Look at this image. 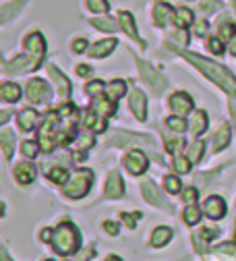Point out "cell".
<instances>
[{"label":"cell","mask_w":236,"mask_h":261,"mask_svg":"<svg viewBox=\"0 0 236 261\" xmlns=\"http://www.w3.org/2000/svg\"><path fill=\"white\" fill-rule=\"evenodd\" d=\"M228 50H230V54H234V56H236V36L230 40V44H228Z\"/></svg>","instance_id":"cell-55"},{"label":"cell","mask_w":236,"mask_h":261,"mask_svg":"<svg viewBox=\"0 0 236 261\" xmlns=\"http://www.w3.org/2000/svg\"><path fill=\"white\" fill-rule=\"evenodd\" d=\"M89 257H91V251H89V253H87V255H85V257H81V259H79V261H87V259H89Z\"/></svg>","instance_id":"cell-60"},{"label":"cell","mask_w":236,"mask_h":261,"mask_svg":"<svg viewBox=\"0 0 236 261\" xmlns=\"http://www.w3.org/2000/svg\"><path fill=\"white\" fill-rule=\"evenodd\" d=\"M203 210H205L207 218H212V220H222L226 216V203H224L222 197H218V195H212V197L205 199Z\"/></svg>","instance_id":"cell-14"},{"label":"cell","mask_w":236,"mask_h":261,"mask_svg":"<svg viewBox=\"0 0 236 261\" xmlns=\"http://www.w3.org/2000/svg\"><path fill=\"white\" fill-rule=\"evenodd\" d=\"M174 23H176V27L178 29H185V27H189L191 23H193V13L189 11V9H176L174 11V19H172Z\"/></svg>","instance_id":"cell-25"},{"label":"cell","mask_w":236,"mask_h":261,"mask_svg":"<svg viewBox=\"0 0 236 261\" xmlns=\"http://www.w3.org/2000/svg\"><path fill=\"white\" fill-rule=\"evenodd\" d=\"M106 261H122V259L116 257V255H110V257H106Z\"/></svg>","instance_id":"cell-59"},{"label":"cell","mask_w":236,"mask_h":261,"mask_svg":"<svg viewBox=\"0 0 236 261\" xmlns=\"http://www.w3.org/2000/svg\"><path fill=\"white\" fill-rule=\"evenodd\" d=\"M170 17L174 19V13H172L170 5H166V3H158V5L153 7V21H155V25L166 27V23L170 21Z\"/></svg>","instance_id":"cell-18"},{"label":"cell","mask_w":236,"mask_h":261,"mask_svg":"<svg viewBox=\"0 0 236 261\" xmlns=\"http://www.w3.org/2000/svg\"><path fill=\"white\" fill-rule=\"evenodd\" d=\"M164 187H166L168 193H180V189H182V185H180V180L176 176H166L164 178Z\"/></svg>","instance_id":"cell-38"},{"label":"cell","mask_w":236,"mask_h":261,"mask_svg":"<svg viewBox=\"0 0 236 261\" xmlns=\"http://www.w3.org/2000/svg\"><path fill=\"white\" fill-rule=\"evenodd\" d=\"M0 145H3L5 158L11 160V155H13V145H15V135L11 133V130H3V133H0Z\"/></svg>","instance_id":"cell-26"},{"label":"cell","mask_w":236,"mask_h":261,"mask_svg":"<svg viewBox=\"0 0 236 261\" xmlns=\"http://www.w3.org/2000/svg\"><path fill=\"white\" fill-rule=\"evenodd\" d=\"M52 237H54V230H52V228H44L42 234H40V239H42L44 243H50V241H52Z\"/></svg>","instance_id":"cell-52"},{"label":"cell","mask_w":236,"mask_h":261,"mask_svg":"<svg viewBox=\"0 0 236 261\" xmlns=\"http://www.w3.org/2000/svg\"><path fill=\"white\" fill-rule=\"evenodd\" d=\"M48 75L54 79V83H56V87H58V95H60V100H69V95H71V83H69V79H66V75H62L56 67H48Z\"/></svg>","instance_id":"cell-13"},{"label":"cell","mask_w":236,"mask_h":261,"mask_svg":"<svg viewBox=\"0 0 236 261\" xmlns=\"http://www.w3.org/2000/svg\"><path fill=\"white\" fill-rule=\"evenodd\" d=\"M220 36L226 38V40H232V38L236 36V25H232V23H224V25H220Z\"/></svg>","instance_id":"cell-42"},{"label":"cell","mask_w":236,"mask_h":261,"mask_svg":"<svg viewBox=\"0 0 236 261\" xmlns=\"http://www.w3.org/2000/svg\"><path fill=\"white\" fill-rule=\"evenodd\" d=\"M128 106L135 114V118L137 120H145L147 118V100H145V93L141 89L135 87L128 95Z\"/></svg>","instance_id":"cell-9"},{"label":"cell","mask_w":236,"mask_h":261,"mask_svg":"<svg viewBox=\"0 0 236 261\" xmlns=\"http://www.w3.org/2000/svg\"><path fill=\"white\" fill-rule=\"evenodd\" d=\"M228 143H230V128H228V124H222L220 130L216 133V137H214V149L222 151Z\"/></svg>","instance_id":"cell-24"},{"label":"cell","mask_w":236,"mask_h":261,"mask_svg":"<svg viewBox=\"0 0 236 261\" xmlns=\"http://www.w3.org/2000/svg\"><path fill=\"white\" fill-rule=\"evenodd\" d=\"M0 95H3V100L5 102H19V97H21V87L17 83H5L3 87H0Z\"/></svg>","instance_id":"cell-22"},{"label":"cell","mask_w":236,"mask_h":261,"mask_svg":"<svg viewBox=\"0 0 236 261\" xmlns=\"http://www.w3.org/2000/svg\"><path fill=\"white\" fill-rule=\"evenodd\" d=\"M230 112H232V118H234V126H236V106L230 104Z\"/></svg>","instance_id":"cell-58"},{"label":"cell","mask_w":236,"mask_h":261,"mask_svg":"<svg viewBox=\"0 0 236 261\" xmlns=\"http://www.w3.org/2000/svg\"><path fill=\"white\" fill-rule=\"evenodd\" d=\"M93 145V137L91 135H85V139H81V149H87Z\"/></svg>","instance_id":"cell-54"},{"label":"cell","mask_w":236,"mask_h":261,"mask_svg":"<svg viewBox=\"0 0 236 261\" xmlns=\"http://www.w3.org/2000/svg\"><path fill=\"white\" fill-rule=\"evenodd\" d=\"M38 112L36 110H31V108H25V110H21V114L17 116V122H19V126H21V130H31L33 126L38 124Z\"/></svg>","instance_id":"cell-20"},{"label":"cell","mask_w":236,"mask_h":261,"mask_svg":"<svg viewBox=\"0 0 236 261\" xmlns=\"http://www.w3.org/2000/svg\"><path fill=\"white\" fill-rule=\"evenodd\" d=\"M203 149H205V143L203 141H193L191 143V149H189V160L191 162H199L201 158H203Z\"/></svg>","instance_id":"cell-31"},{"label":"cell","mask_w":236,"mask_h":261,"mask_svg":"<svg viewBox=\"0 0 236 261\" xmlns=\"http://www.w3.org/2000/svg\"><path fill=\"white\" fill-rule=\"evenodd\" d=\"M166 126H168V128H172L174 133H185L187 120L180 118V116H170V118H166Z\"/></svg>","instance_id":"cell-32"},{"label":"cell","mask_w":236,"mask_h":261,"mask_svg":"<svg viewBox=\"0 0 236 261\" xmlns=\"http://www.w3.org/2000/svg\"><path fill=\"white\" fill-rule=\"evenodd\" d=\"M122 220L128 228H135L137 226V220H141V212H135V214H122Z\"/></svg>","instance_id":"cell-44"},{"label":"cell","mask_w":236,"mask_h":261,"mask_svg":"<svg viewBox=\"0 0 236 261\" xmlns=\"http://www.w3.org/2000/svg\"><path fill=\"white\" fill-rule=\"evenodd\" d=\"M52 247L58 255H75L81 247V237L79 230L71 222H62L54 228V237H52Z\"/></svg>","instance_id":"cell-3"},{"label":"cell","mask_w":236,"mask_h":261,"mask_svg":"<svg viewBox=\"0 0 236 261\" xmlns=\"http://www.w3.org/2000/svg\"><path fill=\"white\" fill-rule=\"evenodd\" d=\"M216 251H218V253H226V255L236 257V243H224V245L216 247Z\"/></svg>","instance_id":"cell-46"},{"label":"cell","mask_w":236,"mask_h":261,"mask_svg":"<svg viewBox=\"0 0 236 261\" xmlns=\"http://www.w3.org/2000/svg\"><path fill=\"white\" fill-rule=\"evenodd\" d=\"M87 9L93 13H108V0H87Z\"/></svg>","instance_id":"cell-35"},{"label":"cell","mask_w":236,"mask_h":261,"mask_svg":"<svg viewBox=\"0 0 236 261\" xmlns=\"http://www.w3.org/2000/svg\"><path fill=\"white\" fill-rule=\"evenodd\" d=\"M182 218H185V222H187L189 226H195V224L201 220V212H199V207H197L195 203H191V205L182 212Z\"/></svg>","instance_id":"cell-30"},{"label":"cell","mask_w":236,"mask_h":261,"mask_svg":"<svg viewBox=\"0 0 236 261\" xmlns=\"http://www.w3.org/2000/svg\"><path fill=\"white\" fill-rule=\"evenodd\" d=\"M104 230H106L108 234H112V237H114V234H118V224H116V222H112V220H106V222H104Z\"/></svg>","instance_id":"cell-50"},{"label":"cell","mask_w":236,"mask_h":261,"mask_svg":"<svg viewBox=\"0 0 236 261\" xmlns=\"http://www.w3.org/2000/svg\"><path fill=\"white\" fill-rule=\"evenodd\" d=\"M46 176L54 182H66V168L62 166H56V168H48L46 170Z\"/></svg>","instance_id":"cell-33"},{"label":"cell","mask_w":236,"mask_h":261,"mask_svg":"<svg viewBox=\"0 0 236 261\" xmlns=\"http://www.w3.org/2000/svg\"><path fill=\"white\" fill-rule=\"evenodd\" d=\"M141 191H143V197H145V201H149L151 205H155V207H160V210L172 212V205H170V203H168V201L162 197V193L155 189V185H153V182L143 180V182H141Z\"/></svg>","instance_id":"cell-8"},{"label":"cell","mask_w":236,"mask_h":261,"mask_svg":"<svg viewBox=\"0 0 236 261\" xmlns=\"http://www.w3.org/2000/svg\"><path fill=\"white\" fill-rule=\"evenodd\" d=\"M46 261H52V259H46Z\"/></svg>","instance_id":"cell-61"},{"label":"cell","mask_w":236,"mask_h":261,"mask_svg":"<svg viewBox=\"0 0 236 261\" xmlns=\"http://www.w3.org/2000/svg\"><path fill=\"white\" fill-rule=\"evenodd\" d=\"M93 112H97L99 116H104V118H110L114 112H116V108H118V104L114 102V100H110V97H102V95H97L95 100H93Z\"/></svg>","instance_id":"cell-15"},{"label":"cell","mask_w":236,"mask_h":261,"mask_svg":"<svg viewBox=\"0 0 236 261\" xmlns=\"http://www.w3.org/2000/svg\"><path fill=\"white\" fill-rule=\"evenodd\" d=\"M108 97L110 100H118V97H122L124 95V91H126V83L122 81V79H114L110 85H108Z\"/></svg>","instance_id":"cell-27"},{"label":"cell","mask_w":236,"mask_h":261,"mask_svg":"<svg viewBox=\"0 0 236 261\" xmlns=\"http://www.w3.org/2000/svg\"><path fill=\"white\" fill-rule=\"evenodd\" d=\"M118 21H120V25H122V29L126 31V36H128V38H133L135 42H139L141 46H145V44L141 42V38L137 36V27H135V21H133V15H130V13L122 11V13L118 15Z\"/></svg>","instance_id":"cell-17"},{"label":"cell","mask_w":236,"mask_h":261,"mask_svg":"<svg viewBox=\"0 0 236 261\" xmlns=\"http://www.w3.org/2000/svg\"><path fill=\"white\" fill-rule=\"evenodd\" d=\"M91 180H93V172L91 170H77L73 174V178L66 182L64 187V195L71 199H81L83 195H87L89 187H91Z\"/></svg>","instance_id":"cell-4"},{"label":"cell","mask_w":236,"mask_h":261,"mask_svg":"<svg viewBox=\"0 0 236 261\" xmlns=\"http://www.w3.org/2000/svg\"><path fill=\"white\" fill-rule=\"evenodd\" d=\"M85 91H87V95H91V97L102 95V91H104V81H99V79L89 81V83H87V87H85Z\"/></svg>","instance_id":"cell-36"},{"label":"cell","mask_w":236,"mask_h":261,"mask_svg":"<svg viewBox=\"0 0 236 261\" xmlns=\"http://www.w3.org/2000/svg\"><path fill=\"white\" fill-rule=\"evenodd\" d=\"M222 5L218 3V0H205V3L203 5H201V11H203L205 15H209V13H214L216 9H220Z\"/></svg>","instance_id":"cell-47"},{"label":"cell","mask_w":236,"mask_h":261,"mask_svg":"<svg viewBox=\"0 0 236 261\" xmlns=\"http://www.w3.org/2000/svg\"><path fill=\"white\" fill-rule=\"evenodd\" d=\"M116 40H102V42H97V44H93L91 46V50H87V54L91 56V58H104V56H108L114 48H116Z\"/></svg>","instance_id":"cell-16"},{"label":"cell","mask_w":236,"mask_h":261,"mask_svg":"<svg viewBox=\"0 0 236 261\" xmlns=\"http://www.w3.org/2000/svg\"><path fill=\"white\" fill-rule=\"evenodd\" d=\"M170 110L174 112V114H189L191 110H193V97L189 95V93H185V91H176L174 95H170Z\"/></svg>","instance_id":"cell-10"},{"label":"cell","mask_w":236,"mask_h":261,"mask_svg":"<svg viewBox=\"0 0 236 261\" xmlns=\"http://www.w3.org/2000/svg\"><path fill=\"white\" fill-rule=\"evenodd\" d=\"M207 48H209L214 54H222V52H224V44H222L220 38H209V40H207Z\"/></svg>","instance_id":"cell-43"},{"label":"cell","mask_w":236,"mask_h":261,"mask_svg":"<svg viewBox=\"0 0 236 261\" xmlns=\"http://www.w3.org/2000/svg\"><path fill=\"white\" fill-rule=\"evenodd\" d=\"M172 40H176L180 46H187V44H189V36L185 34V29H182V31H176V34L172 36Z\"/></svg>","instance_id":"cell-51"},{"label":"cell","mask_w":236,"mask_h":261,"mask_svg":"<svg viewBox=\"0 0 236 261\" xmlns=\"http://www.w3.org/2000/svg\"><path fill=\"white\" fill-rule=\"evenodd\" d=\"M27 100L33 104H44L50 97V87L48 83H44L42 79H31L27 81Z\"/></svg>","instance_id":"cell-7"},{"label":"cell","mask_w":236,"mask_h":261,"mask_svg":"<svg viewBox=\"0 0 236 261\" xmlns=\"http://www.w3.org/2000/svg\"><path fill=\"white\" fill-rule=\"evenodd\" d=\"M205 128H207V114L203 110H199V112H195V116L191 120V130L195 135H201V133H205Z\"/></svg>","instance_id":"cell-23"},{"label":"cell","mask_w":236,"mask_h":261,"mask_svg":"<svg viewBox=\"0 0 236 261\" xmlns=\"http://www.w3.org/2000/svg\"><path fill=\"white\" fill-rule=\"evenodd\" d=\"M91 25L97 27L99 31H108V34H112V31L116 29V23L110 19V17H99V19H91Z\"/></svg>","instance_id":"cell-29"},{"label":"cell","mask_w":236,"mask_h":261,"mask_svg":"<svg viewBox=\"0 0 236 261\" xmlns=\"http://www.w3.org/2000/svg\"><path fill=\"white\" fill-rule=\"evenodd\" d=\"M218 234H220L218 228H203V230L199 232V239H203V241H214Z\"/></svg>","instance_id":"cell-45"},{"label":"cell","mask_w":236,"mask_h":261,"mask_svg":"<svg viewBox=\"0 0 236 261\" xmlns=\"http://www.w3.org/2000/svg\"><path fill=\"white\" fill-rule=\"evenodd\" d=\"M23 5H25V0H19V3H13V5H5V7H3V21L7 23V21H9V17H11V11H15V13H17Z\"/></svg>","instance_id":"cell-41"},{"label":"cell","mask_w":236,"mask_h":261,"mask_svg":"<svg viewBox=\"0 0 236 261\" xmlns=\"http://www.w3.org/2000/svg\"><path fill=\"white\" fill-rule=\"evenodd\" d=\"M0 257H3V261H11V257H9V253H7V249L0 251Z\"/></svg>","instance_id":"cell-57"},{"label":"cell","mask_w":236,"mask_h":261,"mask_svg":"<svg viewBox=\"0 0 236 261\" xmlns=\"http://www.w3.org/2000/svg\"><path fill=\"white\" fill-rule=\"evenodd\" d=\"M172 166H174V170H176V172H180V174H187V172H191V162H189V158H182V155H174Z\"/></svg>","instance_id":"cell-34"},{"label":"cell","mask_w":236,"mask_h":261,"mask_svg":"<svg viewBox=\"0 0 236 261\" xmlns=\"http://www.w3.org/2000/svg\"><path fill=\"white\" fill-rule=\"evenodd\" d=\"M110 143L116 145V147H128V145H147V147H153V139L141 137V135H128V133H118Z\"/></svg>","instance_id":"cell-11"},{"label":"cell","mask_w":236,"mask_h":261,"mask_svg":"<svg viewBox=\"0 0 236 261\" xmlns=\"http://www.w3.org/2000/svg\"><path fill=\"white\" fill-rule=\"evenodd\" d=\"M172 239V230L170 228H166V226H158L155 230H153V234H151V247H164L168 241Z\"/></svg>","instance_id":"cell-21"},{"label":"cell","mask_w":236,"mask_h":261,"mask_svg":"<svg viewBox=\"0 0 236 261\" xmlns=\"http://www.w3.org/2000/svg\"><path fill=\"white\" fill-rule=\"evenodd\" d=\"M137 64H139V73H141V77H143V81L147 83V85H151V89H153V93H162L164 89H166V79L153 69V67H149L147 62H143V60H139L137 58Z\"/></svg>","instance_id":"cell-5"},{"label":"cell","mask_w":236,"mask_h":261,"mask_svg":"<svg viewBox=\"0 0 236 261\" xmlns=\"http://www.w3.org/2000/svg\"><path fill=\"white\" fill-rule=\"evenodd\" d=\"M83 124L87 126V128H95V130H104V122L99 120V116L93 112V110H89V112H85L83 114Z\"/></svg>","instance_id":"cell-28"},{"label":"cell","mask_w":236,"mask_h":261,"mask_svg":"<svg viewBox=\"0 0 236 261\" xmlns=\"http://www.w3.org/2000/svg\"><path fill=\"white\" fill-rule=\"evenodd\" d=\"M147 166H149V162H147V155H145L143 151L133 149V151H128L126 158H124V168H126L133 176L143 174V172L147 170Z\"/></svg>","instance_id":"cell-6"},{"label":"cell","mask_w":236,"mask_h":261,"mask_svg":"<svg viewBox=\"0 0 236 261\" xmlns=\"http://www.w3.org/2000/svg\"><path fill=\"white\" fill-rule=\"evenodd\" d=\"M46 54V42L40 31H33L25 38V54L13 58L11 62L5 64V73L7 75H19V73H27L31 69H38Z\"/></svg>","instance_id":"cell-1"},{"label":"cell","mask_w":236,"mask_h":261,"mask_svg":"<svg viewBox=\"0 0 236 261\" xmlns=\"http://www.w3.org/2000/svg\"><path fill=\"white\" fill-rule=\"evenodd\" d=\"M85 50H87V40H85V38H79V40L73 42V52L81 54V52H85Z\"/></svg>","instance_id":"cell-49"},{"label":"cell","mask_w":236,"mask_h":261,"mask_svg":"<svg viewBox=\"0 0 236 261\" xmlns=\"http://www.w3.org/2000/svg\"><path fill=\"white\" fill-rule=\"evenodd\" d=\"M15 178L21 185H29V182H33V178H36V168H33L31 164H27V162L17 164L15 166Z\"/></svg>","instance_id":"cell-19"},{"label":"cell","mask_w":236,"mask_h":261,"mask_svg":"<svg viewBox=\"0 0 236 261\" xmlns=\"http://www.w3.org/2000/svg\"><path fill=\"white\" fill-rule=\"evenodd\" d=\"M122 195H124V182H122L120 174H118V172H110L108 182H106L104 197H106V199H120Z\"/></svg>","instance_id":"cell-12"},{"label":"cell","mask_w":236,"mask_h":261,"mask_svg":"<svg viewBox=\"0 0 236 261\" xmlns=\"http://www.w3.org/2000/svg\"><path fill=\"white\" fill-rule=\"evenodd\" d=\"M180 54L189 60V62H193L195 67L203 73L209 81H214L216 85H220L232 100H236V79H234V75L226 69V67H222V64H216V62H212V60H207V58H203V56H197V54H189V52H182L180 50Z\"/></svg>","instance_id":"cell-2"},{"label":"cell","mask_w":236,"mask_h":261,"mask_svg":"<svg viewBox=\"0 0 236 261\" xmlns=\"http://www.w3.org/2000/svg\"><path fill=\"white\" fill-rule=\"evenodd\" d=\"M21 151H23V155H25V158H36V155H38V151H40V145H38L36 141H23Z\"/></svg>","instance_id":"cell-37"},{"label":"cell","mask_w":236,"mask_h":261,"mask_svg":"<svg viewBox=\"0 0 236 261\" xmlns=\"http://www.w3.org/2000/svg\"><path fill=\"white\" fill-rule=\"evenodd\" d=\"M197 199H199V189H197V187H187V189L182 191V201H187L189 205L195 203Z\"/></svg>","instance_id":"cell-39"},{"label":"cell","mask_w":236,"mask_h":261,"mask_svg":"<svg viewBox=\"0 0 236 261\" xmlns=\"http://www.w3.org/2000/svg\"><path fill=\"white\" fill-rule=\"evenodd\" d=\"M182 147H185V139H182V137L168 139V141H166V151H168V153H176V151L182 149Z\"/></svg>","instance_id":"cell-40"},{"label":"cell","mask_w":236,"mask_h":261,"mask_svg":"<svg viewBox=\"0 0 236 261\" xmlns=\"http://www.w3.org/2000/svg\"><path fill=\"white\" fill-rule=\"evenodd\" d=\"M193 31H195V36H199V38H201V36H205V34H207V21H203V19L197 21Z\"/></svg>","instance_id":"cell-48"},{"label":"cell","mask_w":236,"mask_h":261,"mask_svg":"<svg viewBox=\"0 0 236 261\" xmlns=\"http://www.w3.org/2000/svg\"><path fill=\"white\" fill-rule=\"evenodd\" d=\"M9 118H11V114H9V112H3V114H0V122H3V124H5Z\"/></svg>","instance_id":"cell-56"},{"label":"cell","mask_w":236,"mask_h":261,"mask_svg":"<svg viewBox=\"0 0 236 261\" xmlns=\"http://www.w3.org/2000/svg\"><path fill=\"white\" fill-rule=\"evenodd\" d=\"M89 73H91V69L87 67V64H79V67H77V75L79 77H87Z\"/></svg>","instance_id":"cell-53"}]
</instances>
